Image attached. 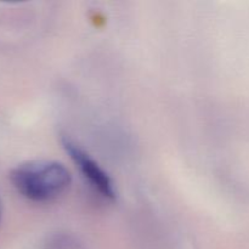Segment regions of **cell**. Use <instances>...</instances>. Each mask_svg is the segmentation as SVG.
Here are the masks:
<instances>
[{
    "label": "cell",
    "instance_id": "obj_1",
    "mask_svg": "<svg viewBox=\"0 0 249 249\" xmlns=\"http://www.w3.org/2000/svg\"><path fill=\"white\" fill-rule=\"evenodd\" d=\"M10 181L28 201L46 203L67 191L72 184V175L56 160H32L15 167L10 173Z\"/></svg>",
    "mask_w": 249,
    "mask_h": 249
},
{
    "label": "cell",
    "instance_id": "obj_2",
    "mask_svg": "<svg viewBox=\"0 0 249 249\" xmlns=\"http://www.w3.org/2000/svg\"><path fill=\"white\" fill-rule=\"evenodd\" d=\"M62 146L90 186L94 187L95 191L99 192L104 198L114 201L117 198V191L113 180L100 167L99 163L67 136L62 138Z\"/></svg>",
    "mask_w": 249,
    "mask_h": 249
},
{
    "label": "cell",
    "instance_id": "obj_3",
    "mask_svg": "<svg viewBox=\"0 0 249 249\" xmlns=\"http://www.w3.org/2000/svg\"><path fill=\"white\" fill-rule=\"evenodd\" d=\"M1 214H2V207H1V202H0V220H1Z\"/></svg>",
    "mask_w": 249,
    "mask_h": 249
}]
</instances>
